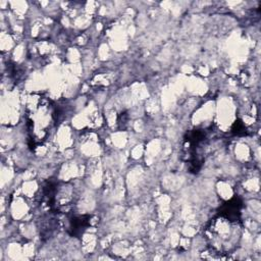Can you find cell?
<instances>
[{"instance_id": "cell-3", "label": "cell", "mask_w": 261, "mask_h": 261, "mask_svg": "<svg viewBox=\"0 0 261 261\" xmlns=\"http://www.w3.org/2000/svg\"><path fill=\"white\" fill-rule=\"evenodd\" d=\"M232 133H234L236 135H245L246 134V126L242 121H236L232 125L231 128Z\"/></svg>"}, {"instance_id": "cell-2", "label": "cell", "mask_w": 261, "mask_h": 261, "mask_svg": "<svg viewBox=\"0 0 261 261\" xmlns=\"http://www.w3.org/2000/svg\"><path fill=\"white\" fill-rule=\"evenodd\" d=\"M90 215H79L72 216L69 220V231L72 236H81L90 225Z\"/></svg>"}, {"instance_id": "cell-1", "label": "cell", "mask_w": 261, "mask_h": 261, "mask_svg": "<svg viewBox=\"0 0 261 261\" xmlns=\"http://www.w3.org/2000/svg\"><path fill=\"white\" fill-rule=\"evenodd\" d=\"M59 119L55 104L43 95H33L25 107V126L31 149L42 145L51 135Z\"/></svg>"}]
</instances>
